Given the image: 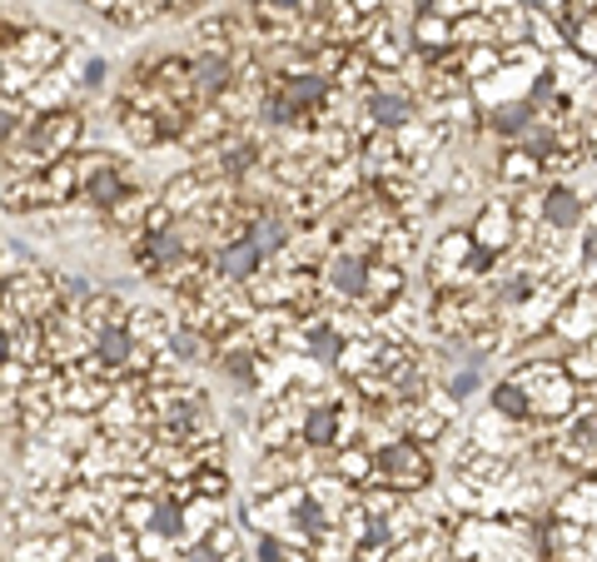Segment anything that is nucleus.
<instances>
[{
  "instance_id": "obj_1",
  "label": "nucleus",
  "mask_w": 597,
  "mask_h": 562,
  "mask_svg": "<svg viewBox=\"0 0 597 562\" xmlns=\"http://www.w3.org/2000/svg\"><path fill=\"white\" fill-rule=\"evenodd\" d=\"M507 373L527 389V399H533V423H543V428L567 423L587 403V389L567 373L563 359H543V363L537 359H513V369Z\"/></svg>"
},
{
  "instance_id": "obj_2",
  "label": "nucleus",
  "mask_w": 597,
  "mask_h": 562,
  "mask_svg": "<svg viewBox=\"0 0 597 562\" xmlns=\"http://www.w3.org/2000/svg\"><path fill=\"white\" fill-rule=\"evenodd\" d=\"M438 458L433 448H423V443L413 438H398L388 443V448H378V483L394 492H404V498H418V492H428L438 483Z\"/></svg>"
},
{
  "instance_id": "obj_3",
  "label": "nucleus",
  "mask_w": 597,
  "mask_h": 562,
  "mask_svg": "<svg viewBox=\"0 0 597 562\" xmlns=\"http://www.w3.org/2000/svg\"><path fill=\"white\" fill-rule=\"evenodd\" d=\"M70 51H75V35L50 31V25H25V35H20L15 45L0 51V65H15L30 81H40V75H50V71H65Z\"/></svg>"
},
{
  "instance_id": "obj_4",
  "label": "nucleus",
  "mask_w": 597,
  "mask_h": 562,
  "mask_svg": "<svg viewBox=\"0 0 597 562\" xmlns=\"http://www.w3.org/2000/svg\"><path fill=\"white\" fill-rule=\"evenodd\" d=\"M468 234H473V244L483 254H493V259H507V254H517V244H523V220H517L513 200L507 194H488V200H478L473 220H468Z\"/></svg>"
},
{
  "instance_id": "obj_5",
  "label": "nucleus",
  "mask_w": 597,
  "mask_h": 562,
  "mask_svg": "<svg viewBox=\"0 0 597 562\" xmlns=\"http://www.w3.org/2000/svg\"><path fill=\"white\" fill-rule=\"evenodd\" d=\"M368 269H374V254L348 250V244H334V250H328V259L318 264V279H324L328 309H344V304H364Z\"/></svg>"
},
{
  "instance_id": "obj_6",
  "label": "nucleus",
  "mask_w": 597,
  "mask_h": 562,
  "mask_svg": "<svg viewBox=\"0 0 597 562\" xmlns=\"http://www.w3.org/2000/svg\"><path fill=\"white\" fill-rule=\"evenodd\" d=\"M60 309V294H55V269L35 264V269L6 279V299H0V314H15L25 324H45L50 314Z\"/></svg>"
},
{
  "instance_id": "obj_7",
  "label": "nucleus",
  "mask_w": 597,
  "mask_h": 562,
  "mask_svg": "<svg viewBox=\"0 0 597 562\" xmlns=\"http://www.w3.org/2000/svg\"><path fill=\"white\" fill-rule=\"evenodd\" d=\"M20 145L40 155L45 165L55 160H70V155L85 150V110H50V115H35L30 135Z\"/></svg>"
},
{
  "instance_id": "obj_8",
  "label": "nucleus",
  "mask_w": 597,
  "mask_h": 562,
  "mask_svg": "<svg viewBox=\"0 0 597 562\" xmlns=\"http://www.w3.org/2000/svg\"><path fill=\"white\" fill-rule=\"evenodd\" d=\"M209 264H214V274L224 284H249V279H259L274 259H264L249 234H234V240H224L219 250H209Z\"/></svg>"
},
{
  "instance_id": "obj_9",
  "label": "nucleus",
  "mask_w": 597,
  "mask_h": 562,
  "mask_svg": "<svg viewBox=\"0 0 597 562\" xmlns=\"http://www.w3.org/2000/svg\"><path fill=\"white\" fill-rule=\"evenodd\" d=\"M553 333L567 343V349H577V343L597 339V289H573V299L557 309Z\"/></svg>"
},
{
  "instance_id": "obj_10",
  "label": "nucleus",
  "mask_w": 597,
  "mask_h": 562,
  "mask_svg": "<svg viewBox=\"0 0 597 562\" xmlns=\"http://www.w3.org/2000/svg\"><path fill=\"white\" fill-rule=\"evenodd\" d=\"M175 329H179V314L175 309H159V304H139L135 299V309H129V333H135L149 353H169Z\"/></svg>"
},
{
  "instance_id": "obj_11",
  "label": "nucleus",
  "mask_w": 597,
  "mask_h": 562,
  "mask_svg": "<svg viewBox=\"0 0 597 562\" xmlns=\"http://www.w3.org/2000/svg\"><path fill=\"white\" fill-rule=\"evenodd\" d=\"M25 105L35 115H50V110H80V85L70 71H50L40 75L35 85L25 91Z\"/></svg>"
},
{
  "instance_id": "obj_12",
  "label": "nucleus",
  "mask_w": 597,
  "mask_h": 562,
  "mask_svg": "<svg viewBox=\"0 0 597 562\" xmlns=\"http://www.w3.org/2000/svg\"><path fill=\"white\" fill-rule=\"evenodd\" d=\"M318 468L338 473L344 483H354V488H368V483H378V453L368 448V443H348V448H334L318 458Z\"/></svg>"
},
{
  "instance_id": "obj_13",
  "label": "nucleus",
  "mask_w": 597,
  "mask_h": 562,
  "mask_svg": "<svg viewBox=\"0 0 597 562\" xmlns=\"http://www.w3.org/2000/svg\"><path fill=\"white\" fill-rule=\"evenodd\" d=\"M115 120H119V135L135 145L139 155L149 150H165L169 135H165V120L155 110H139V105H115Z\"/></svg>"
},
{
  "instance_id": "obj_14",
  "label": "nucleus",
  "mask_w": 597,
  "mask_h": 562,
  "mask_svg": "<svg viewBox=\"0 0 597 562\" xmlns=\"http://www.w3.org/2000/svg\"><path fill=\"white\" fill-rule=\"evenodd\" d=\"M75 532H35V538L10 542V562H75Z\"/></svg>"
},
{
  "instance_id": "obj_15",
  "label": "nucleus",
  "mask_w": 597,
  "mask_h": 562,
  "mask_svg": "<svg viewBox=\"0 0 597 562\" xmlns=\"http://www.w3.org/2000/svg\"><path fill=\"white\" fill-rule=\"evenodd\" d=\"M408 289H413V284H408V269H394V264H378L374 259L368 284H364V309L368 314H388Z\"/></svg>"
},
{
  "instance_id": "obj_16",
  "label": "nucleus",
  "mask_w": 597,
  "mask_h": 562,
  "mask_svg": "<svg viewBox=\"0 0 597 562\" xmlns=\"http://www.w3.org/2000/svg\"><path fill=\"white\" fill-rule=\"evenodd\" d=\"M488 409H498L513 423H533V399H527V389L513 379V373H498V379L488 383Z\"/></svg>"
},
{
  "instance_id": "obj_17",
  "label": "nucleus",
  "mask_w": 597,
  "mask_h": 562,
  "mask_svg": "<svg viewBox=\"0 0 597 562\" xmlns=\"http://www.w3.org/2000/svg\"><path fill=\"white\" fill-rule=\"evenodd\" d=\"M40 438L60 443V448H70V453H85L90 443L100 438V418H85V413H55V423H50Z\"/></svg>"
},
{
  "instance_id": "obj_18",
  "label": "nucleus",
  "mask_w": 597,
  "mask_h": 562,
  "mask_svg": "<svg viewBox=\"0 0 597 562\" xmlns=\"http://www.w3.org/2000/svg\"><path fill=\"white\" fill-rule=\"evenodd\" d=\"M224 522V502L219 498H199V492H189L185 498V548H195V542H205L209 532Z\"/></svg>"
},
{
  "instance_id": "obj_19",
  "label": "nucleus",
  "mask_w": 597,
  "mask_h": 562,
  "mask_svg": "<svg viewBox=\"0 0 597 562\" xmlns=\"http://www.w3.org/2000/svg\"><path fill=\"white\" fill-rule=\"evenodd\" d=\"M413 45H418V55H443V51H453V21H443V15H433V11H418V21H413Z\"/></svg>"
},
{
  "instance_id": "obj_20",
  "label": "nucleus",
  "mask_w": 597,
  "mask_h": 562,
  "mask_svg": "<svg viewBox=\"0 0 597 562\" xmlns=\"http://www.w3.org/2000/svg\"><path fill=\"white\" fill-rule=\"evenodd\" d=\"M453 45L473 51V45H498V21L488 11H473L463 21H453Z\"/></svg>"
},
{
  "instance_id": "obj_21",
  "label": "nucleus",
  "mask_w": 597,
  "mask_h": 562,
  "mask_svg": "<svg viewBox=\"0 0 597 562\" xmlns=\"http://www.w3.org/2000/svg\"><path fill=\"white\" fill-rule=\"evenodd\" d=\"M189 488H195L199 498H219V502H229V492H234V473H229V468H195Z\"/></svg>"
},
{
  "instance_id": "obj_22",
  "label": "nucleus",
  "mask_w": 597,
  "mask_h": 562,
  "mask_svg": "<svg viewBox=\"0 0 597 562\" xmlns=\"http://www.w3.org/2000/svg\"><path fill=\"white\" fill-rule=\"evenodd\" d=\"M567 41H573V51H577V55L597 61V15H577L573 31H567Z\"/></svg>"
},
{
  "instance_id": "obj_23",
  "label": "nucleus",
  "mask_w": 597,
  "mask_h": 562,
  "mask_svg": "<svg viewBox=\"0 0 597 562\" xmlns=\"http://www.w3.org/2000/svg\"><path fill=\"white\" fill-rule=\"evenodd\" d=\"M35 254L25 250L20 240H6V279H15V274H25V269H35Z\"/></svg>"
},
{
  "instance_id": "obj_24",
  "label": "nucleus",
  "mask_w": 597,
  "mask_h": 562,
  "mask_svg": "<svg viewBox=\"0 0 597 562\" xmlns=\"http://www.w3.org/2000/svg\"><path fill=\"white\" fill-rule=\"evenodd\" d=\"M344 6L358 15V21L368 25V21H378V15H384V6H388V0H344Z\"/></svg>"
},
{
  "instance_id": "obj_25",
  "label": "nucleus",
  "mask_w": 597,
  "mask_h": 562,
  "mask_svg": "<svg viewBox=\"0 0 597 562\" xmlns=\"http://www.w3.org/2000/svg\"><path fill=\"white\" fill-rule=\"evenodd\" d=\"M587 150H593V165H597V110L587 115Z\"/></svg>"
},
{
  "instance_id": "obj_26",
  "label": "nucleus",
  "mask_w": 597,
  "mask_h": 562,
  "mask_svg": "<svg viewBox=\"0 0 597 562\" xmlns=\"http://www.w3.org/2000/svg\"><path fill=\"white\" fill-rule=\"evenodd\" d=\"M408 6H418V11H428V6H433V0H408Z\"/></svg>"
},
{
  "instance_id": "obj_27",
  "label": "nucleus",
  "mask_w": 597,
  "mask_h": 562,
  "mask_svg": "<svg viewBox=\"0 0 597 562\" xmlns=\"http://www.w3.org/2000/svg\"><path fill=\"white\" fill-rule=\"evenodd\" d=\"M587 403H593V413H597V393H587Z\"/></svg>"
}]
</instances>
